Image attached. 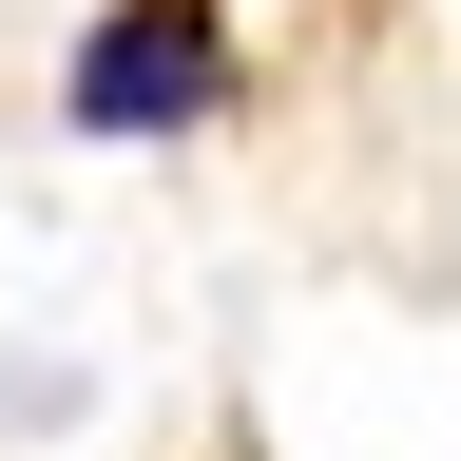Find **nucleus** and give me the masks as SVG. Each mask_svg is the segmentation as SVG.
<instances>
[{"label": "nucleus", "mask_w": 461, "mask_h": 461, "mask_svg": "<svg viewBox=\"0 0 461 461\" xmlns=\"http://www.w3.org/2000/svg\"><path fill=\"white\" fill-rule=\"evenodd\" d=\"M58 115H77V135H193V115H230L212 0H115V20L58 58Z\"/></svg>", "instance_id": "f257e3e1"}]
</instances>
